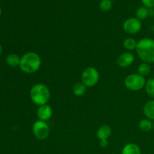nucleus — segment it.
<instances>
[{
	"label": "nucleus",
	"instance_id": "f257e3e1",
	"mask_svg": "<svg viewBox=\"0 0 154 154\" xmlns=\"http://www.w3.org/2000/svg\"><path fill=\"white\" fill-rule=\"evenodd\" d=\"M42 58L35 52H27L20 58V69L26 74H34L40 69L42 66Z\"/></svg>",
	"mask_w": 154,
	"mask_h": 154
},
{
	"label": "nucleus",
	"instance_id": "f03ea898",
	"mask_svg": "<svg viewBox=\"0 0 154 154\" xmlns=\"http://www.w3.org/2000/svg\"><path fill=\"white\" fill-rule=\"evenodd\" d=\"M136 52L138 57L148 64L154 63V40L150 38H144L138 42Z\"/></svg>",
	"mask_w": 154,
	"mask_h": 154
},
{
	"label": "nucleus",
	"instance_id": "7ed1b4c3",
	"mask_svg": "<svg viewBox=\"0 0 154 154\" xmlns=\"http://www.w3.org/2000/svg\"><path fill=\"white\" fill-rule=\"evenodd\" d=\"M32 102L38 106L46 105L51 98V91L44 84H36L32 87L29 92Z\"/></svg>",
	"mask_w": 154,
	"mask_h": 154
},
{
	"label": "nucleus",
	"instance_id": "20e7f679",
	"mask_svg": "<svg viewBox=\"0 0 154 154\" xmlns=\"http://www.w3.org/2000/svg\"><path fill=\"white\" fill-rule=\"evenodd\" d=\"M146 81L145 78L139 74H131L125 78L124 85L131 91H139L145 87Z\"/></svg>",
	"mask_w": 154,
	"mask_h": 154
},
{
	"label": "nucleus",
	"instance_id": "39448f33",
	"mask_svg": "<svg viewBox=\"0 0 154 154\" xmlns=\"http://www.w3.org/2000/svg\"><path fill=\"white\" fill-rule=\"evenodd\" d=\"M99 81V72L94 67H87L81 74V82L87 87H93Z\"/></svg>",
	"mask_w": 154,
	"mask_h": 154
},
{
	"label": "nucleus",
	"instance_id": "423d86ee",
	"mask_svg": "<svg viewBox=\"0 0 154 154\" xmlns=\"http://www.w3.org/2000/svg\"><path fill=\"white\" fill-rule=\"evenodd\" d=\"M32 133L38 140L43 141L48 138L50 134V128L47 122L37 120L32 125Z\"/></svg>",
	"mask_w": 154,
	"mask_h": 154
},
{
	"label": "nucleus",
	"instance_id": "0eeeda50",
	"mask_svg": "<svg viewBox=\"0 0 154 154\" xmlns=\"http://www.w3.org/2000/svg\"><path fill=\"white\" fill-rule=\"evenodd\" d=\"M142 28V23L140 20L136 17H130L126 20L123 25L124 32L127 34L134 35L139 32Z\"/></svg>",
	"mask_w": 154,
	"mask_h": 154
},
{
	"label": "nucleus",
	"instance_id": "6e6552de",
	"mask_svg": "<svg viewBox=\"0 0 154 154\" xmlns=\"http://www.w3.org/2000/svg\"><path fill=\"white\" fill-rule=\"evenodd\" d=\"M53 109L49 105H41L37 110V117L39 120L47 122L52 117Z\"/></svg>",
	"mask_w": 154,
	"mask_h": 154
},
{
	"label": "nucleus",
	"instance_id": "1a4fd4ad",
	"mask_svg": "<svg viewBox=\"0 0 154 154\" xmlns=\"http://www.w3.org/2000/svg\"><path fill=\"white\" fill-rule=\"evenodd\" d=\"M135 61V57L130 52H126L119 56L117 60L118 66L121 68H127L130 66Z\"/></svg>",
	"mask_w": 154,
	"mask_h": 154
},
{
	"label": "nucleus",
	"instance_id": "9d476101",
	"mask_svg": "<svg viewBox=\"0 0 154 154\" xmlns=\"http://www.w3.org/2000/svg\"><path fill=\"white\" fill-rule=\"evenodd\" d=\"M112 135V129L108 125H102L98 129L96 132V136L99 141L102 140H108V138Z\"/></svg>",
	"mask_w": 154,
	"mask_h": 154
},
{
	"label": "nucleus",
	"instance_id": "9b49d317",
	"mask_svg": "<svg viewBox=\"0 0 154 154\" xmlns=\"http://www.w3.org/2000/svg\"><path fill=\"white\" fill-rule=\"evenodd\" d=\"M143 111L147 119L154 120V100H150L146 102L143 108Z\"/></svg>",
	"mask_w": 154,
	"mask_h": 154
},
{
	"label": "nucleus",
	"instance_id": "f8f14e48",
	"mask_svg": "<svg viewBox=\"0 0 154 154\" xmlns=\"http://www.w3.org/2000/svg\"><path fill=\"white\" fill-rule=\"evenodd\" d=\"M122 154H141L140 147L135 143H128L123 147Z\"/></svg>",
	"mask_w": 154,
	"mask_h": 154
},
{
	"label": "nucleus",
	"instance_id": "ddd939ff",
	"mask_svg": "<svg viewBox=\"0 0 154 154\" xmlns=\"http://www.w3.org/2000/svg\"><path fill=\"white\" fill-rule=\"evenodd\" d=\"M138 127L141 132H149L153 129V123L147 118L142 119L138 123Z\"/></svg>",
	"mask_w": 154,
	"mask_h": 154
},
{
	"label": "nucleus",
	"instance_id": "4468645a",
	"mask_svg": "<svg viewBox=\"0 0 154 154\" xmlns=\"http://www.w3.org/2000/svg\"><path fill=\"white\" fill-rule=\"evenodd\" d=\"M20 58L19 56L15 54H11L7 56L5 59L6 63L11 67H17L20 66Z\"/></svg>",
	"mask_w": 154,
	"mask_h": 154
},
{
	"label": "nucleus",
	"instance_id": "2eb2a0df",
	"mask_svg": "<svg viewBox=\"0 0 154 154\" xmlns=\"http://www.w3.org/2000/svg\"><path fill=\"white\" fill-rule=\"evenodd\" d=\"M73 93L76 96H82L87 92V87L82 82L76 83L73 86Z\"/></svg>",
	"mask_w": 154,
	"mask_h": 154
},
{
	"label": "nucleus",
	"instance_id": "dca6fc26",
	"mask_svg": "<svg viewBox=\"0 0 154 154\" xmlns=\"http://www.w3.org/2000/svg\"><path fill=\"white\" fill-rule=\"evenodd\" d=\"M150 72H151L150 64H148L147 63H141L138 68V74H139L141 76L144 77V78L150 75Z\"/></svg>",
	"mask_w": 154,
	"mask_h": 154
},
{
	"label": "nucleus",
	"instance_id": "f3484780",
	"mask_svg": "<svg viewBox=\"0 0 154 154\" xmlns=\"http://www.w3.org/2000/svg\"><path fill=\"white\" fill-rule=\"evenodd\" d=\"M137 45H138V42L133 38H127L123 41V47L125 49L129 51L136 50Z\"/></svg>",
	"mask_w": 154,
	"mask_h": 154
},
{
	"label": "nucleus",
	"instance_id": "a211bd4d",
	"mask_svg": "<svg viewBox=\"0 0 154 154\" xmlns=\"http://www.w3.org/2000/svg\"><path fill=\"white\" fill-rule=\"evenodd\" d=\"M145 91L149 97L154 99V78H150L146 81Z\"/></svg>",
	"mask_w": 154,
	"mask_h": 154
},
{
	"label": "nucleus",
	"instance_id": "6ab92c4d",
	"mask_svg": "<svg viewBox=\"0 0 154 154\" xmlns=\"http://www.w3.org/2000/svg\"><path fill=\"white\" fill-rule=\"evenodd\" d=\"M149 14H150L149 9L144 6H142V7L138 8L136 10V12H135V16L136 17H135L138 18L140 20H145L148 17Z\"/></svg>",
	"mask_w": 154,
	"mask_h": 154
},
{
	"label": "nucleus",
	"instance_id": "aec40b11",
	"mask_svg": "<svg viewBox=\"0 0 154 154\" xmlns=\"http://www.w3.org/2000/svg\"><path fill=\"white\" fill-rule=\"evenodd\" d=\"M112 0H102L99 3V8L102 11H108L112 8Z\"/></svg>",
	"mask_w": 154,
	"mask_h": 154
},
{
	"label": "nucleus",
	"instance_id": "412c9836",
	"mask_svg": "<svg viewBox=\"0 0 154 154\" xmlns=\"http://www.w3.org/2000/svg\"><path fill=\"white\" fill-rule=\"evenodd\" d=\"M141 2L147 8L151 9L154 8V0H141Z\"/></svg>",
	"mask_w": 154,
	"mask_h": 154
},
{
	"label": "nucleus",
	"instance_id": "4be33fe9",
	"mask_svg": "<svg viewBox=\"0 0 154 154\" xmlns=\"http://www.w3.org/2000/svg\"><path fill=\"white\" fill-rule=\"evenodd\" d=\"M100 142H99V144H100V146L102 147H103V148H105V147H107L108 146V140H102V141H99Z\"/></svg>",
	"mask_w": 154,
	"mask_h": 154
},
{
	"label": "nucleus",
	"instance_id": "5701e85b",
	"mask_svg": "<svg viewBox=\"0 0 154 154\" xmlns=\"http://www.w3.org/2000/svg\"><path fill=\"white\" fill-rule=\"evenodd\" d=\"M2 47L1 44H0V56L2 55Z\"/></svg>",
	"mask_w": 154,
	"mask_h": 154
},
{
	"label": "nucleus",
	"instance_id": "b1692460",
	"mask_svg": "<svg viewBox=\"0 0 154 154\" xmlns=\"http://www.w3.org/2000/svg\"><path fill=\"white\" fill-rule=\"evenodd\" d=\"M1 15H2V8L1 7H0V17H1Z\"/></svg>",
	"mask_w": 154,
	"mask_h": 154
},
{
	"label": "nucleus",
	"instance_id": "393cba45",
	"mask_svg": "<svg viewBox=\"0 0 154 154\" xmlns=\"http://www.w3.org/2000/svg\"><path fill=\"white\" fill-rule=\"evenodd\" d=\"M153 33H154V26H153Z\"/></svg>",
	"mask_w": 154,
	"mask_h": 154
},
{
	"label": "nucleus",
	"instance_id": "a878e982",
	"mask_svg": "<svg viewBox=\"0 0 154 154\" xmlns=\"http://www.w3.org/2000/svg\"><path fill=\"white\" fill-rule=\"evenodd\" d=\"M153 78H154V71H153Z\"/></svg>",
	"mask_w": 154,
	"mask_h": 154
},
{
	"label": "nucleus",
	"instance_id": "bb28decb",
	"mask_svg": "<svg viewBox=\"0 0 154 154\" xmlns=\"http://www.w3.org/2000/svg\"><path fill=\"white\" fill-rule=\"evenodd\" d=\"M153 129H154V122H153Z\"/></svg>",
	"mask_w": 154,
	"mask_h": 154
},
{
	"label": "nucleus",
	"instance_id": "cd10ccee",
	"mask_svg": "<svg viewBox=\"0 0 154 154\" xmlns=\"http://www.w3.org/2000/svg\"><path fill=\"white\" fill-rule=\"evenodd\" d=\"M112 1H117V0H112Z\"/></svg>",
	"mask_w": 154,
	"mask_h": 154
},
{
	"label": "nucleus",
	"instance_id": "c85d7f7f",
	"mask_svg": "<svg viewBox=\"0 0 154 154\" xmlns=\"http://www.w3.org/2000/svg\"><path fill=\"white\" fill-rule=\"evenodd\" d=\"M153 15H154V11H153Z\"/></svg>",
	"mask_w": 154,
	"mask_h": 154
}]
</instances>
